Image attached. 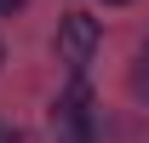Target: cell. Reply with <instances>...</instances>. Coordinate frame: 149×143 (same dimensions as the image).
Segmentation results:
<instances>
[{"mask_svg":"<svg viewBox=\"0 0 149 143\" xmlns=\"http://www.w3.org/2000/svg\"><path fill=\"white\" fill-rule=\"evenodd\" d=\"M52 137L57 143H92V92L74 80L52 109Z\"/></svg>","mask_w":149,"mask_h":143,"instance_id":"cell-1","label":"cell"},{"mask_svg":"<svg viewBox=\"0 0 149 143\" xmlns=\"http://www.w3.org/2000/svg\"><path fill=\"white\" fill-rule=\"evenodd\" d=\"M97 17H86V12H69V17L57 23V63H69L74 74L92 63V52H97Z\"/></svg>","mask_w":149,"mask_h":143,"instance_id":"cell-2","label":"cell"},{"mask_svg":"<svg viewBox=\"0 0 149 143\" xmlns=\"http://www.w3.org/2000/svg\"><path fill=\"white\" fill-rule=\"evenodd\" d=\"M17 6H23V0H0V17H12V12H17Z\"/></svg>","mask_w":149,"mask_h":143,"instance_id":"cell-3","label":"cell"},{"mask_svg":"<svg viewBox=\"0 0 149 143\" xmlns=\"http://www.w3.org/2000/svg\"><path fill=\"white\" fill-rule=\"evenodd\" d=\"M109 6H126V0H109Z\"/></svg>","mask_w":149,"mask_h":143,"instance_id":"cell-4","label":"cell"},{"mask_svg":"<svg viewBox=\"0 0 149 143\" xmlns=\"http://www.w3.org/2000/svg\"><path fill=\"white\" fill-rule=\"evenodd\" d=\"M0 63H6V52H0Z\"/></svg>","mask_w":149,"mask_h":143,"instance_id":"cell-5","label":"cell"},{"mask_svg":"<svg viewBox=\"0 0 149 143\" xmlns=\"http://www.w3.org/2000/svg\"><path fill=\"white\" fill-rule=\"evenodd\" d=\"M143 63H149V52H143Z\"/></svg>","mask_w":149,"mask_h":143,"instance_id":"cell-6","label":"cell"}]
</instances>
